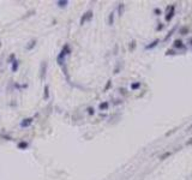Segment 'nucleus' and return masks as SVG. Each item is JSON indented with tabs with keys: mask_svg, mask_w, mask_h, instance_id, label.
<instances>
[{
	"mask_svg": "<svg viewBox=\"0 0 192 180\" xmlns=\"http://www.w3.org/2000/svg\"><path fill=\"white\" fill-rule=\"evenodd\" d=\"M70 53H71V48H70V46H68V44H65V46L62 47L61 52L59 53L58 58H56V61H58V64H59V65H62V62H64V60H65L66 55H68Z\"/></svg>",
	"mask_w": 192,
	"mask_h": 180,
	"instance_id": "1",
	"label": "nucleus"
},
{
	"mask_svg": "<svg viewBox=\"0 0 192 180\" xmlns=\"http://www.w3.org/2000/svg\"><path fill=\"white\" fill-rule=\"evenodd\" d=\"M92 16H94V13H92V11H91V10L86 11V12L82 16V18H80V20H79V24H80V25H83V24H85L86 22H90V20L92 19Z\"/></svg>",
	"mask_w": 192,
	"mask_h": 180,
	"instance_id": "2",
	"label": "nucleus"
},
{
	"mask_svg": "<svg viewBox=\"0 0 192 180\" xmlns=\"http://www.w3.org/2000/svg\"><path fill=\"white\" fill-rule=\"evenodd\" d=\"M46 71H47V62L46 61H42L41 65H40V79L43 80L44 77H46Z\"/></svg>",
	"mask_w": 192,
	"mask_h": 180,
	"instance_id": "3",
	"label": "nucleus"
},
{
	"mask_svg": "<svg viewBox=\"0 0 192 180\" xmlns=\"http://www.w3.org/2000/svg\"><path fill=\"white\" fill-rule=\"evenodd\" d=\"M167 10H168V13H167V16H166V20L167 22H170L172 20V18L174 17V10H175V6L173 5V6H168L167 7Z\"/></svg>",
	"mask_w": 192,
	"mask_h": 180,
	"instance_id": "4",
	"label": "nucleus"
},
{
	"mask_svg": "<svg viewBox=\"0 0 192 180\" xmlns=\"http://www.w3.org/2000/svg\"><path fill=\"white\" fill-rule=\"evenodd\" d=\"M32 121H34L32 118H25L20 121V127H29L32 124Z\"/></svg>",
	"mask_w": 192,
	"mask_h": 180,
	"instance_id": "5",
	"label": "nucleus"
},
{
	"mask_svg": "<svg viewBox=\"0 0 192 180\" xmlns=\"http://www.w3.org/2000/svg\"><path fill=\"white\" fill-rule=\"evenodd\" d=\"M35 46H36V40H30V41L28 42V44L25 46V49H26V50H31Z\"/></svg>",
	"mask_w": 192,
	"mask_h": 180,
	"instance_id": "6",
	"label": "nucleus"
},
{
	"mask_svg": "<svg viewBox=\"0 0 192 180\" xmlns=\"http://www.w3.org/2000/svg\"><path fill=\"white\" fill-rule=\"evenodd\" d=\"M56 4H58V6H59L60 8H62V7H66V6H67L68 1H67V0H59V1H56Z\"/></svg>",
	"mask_w": 192,
	"mask_h": 180,
	"instance_id": "7",
	"label": "nucleus"
},
{
	"mask_svg": "<svg viewBox=\"0 0 192 180\" xmlns=\"http://www.w3.org/2000/svg\"><path fill=\"white\" fill-rule=\"evenodd\" d=\"M18 66H19V62H18V60H14V61L12 62L11 71H12V72H17V70H18Z\"/></svg>",
	"mask_w": 192,
	"mask_h": 180,
	"instance_id": "8",
	"label": "nucleus"
},
{
	"mask_svg": "<svg viewBox=\"0 0 192 180\" xmlns=\"http://www.w3.org/2000/svg\"><path fill=\"white\" fill-rule=\"evenodd\" d=\"M43 91H44V92H43V97H44V100H48V98H49V86H48V85H46Z\"/></svg>",
	"mask_w": 192,
	"mask_h": 180,
	"instance_id": "9",
	"label": "nucleus"
},
{
	"mask_svg": "<svg viewBox=\"0 0 192 180\" xmlns=\"http://www.w3.org/2000/svg\"><path fill=\"white\" fill-rule=\"evenodd\" d=\"M174 47H175V48H182V47H184L182 41H181V40H175V41H174Z\"/></svg>",
	"mask_w": 192,
	"mask_h": 180,
	"instance_id": "10",
	"label": "nucleus"
},
{
	"mask_svg": "<svg viewBox=\"0 0 192 180\" xmlns=\"http://www.w3.org/2000/svg\"><path fill=\"white\" fill-rule=\"evenodd\" d=\"M157 43H158V40H155V41H152L150 44H148V46L145 47V49H151V48L156 47V46H157Z\"/></svg>",
	"mask_w": 192,
	"mask_h": 180,
	"instance_id": "11",
	"label": "nucleus"
},
{
	"mask_svg": "<svg viewBox=\"0 0 192 180\" xmlns=\"http://www.w3.org/2000/svg\"><path fill=\"white\" fill-rule=\"evenodd\" d=\"M108 106H109V103H108V102H102V103H100L98 108H100L101 110H106V109L108 108Z\"/></svg>",
	"mask_w": 192,
	"mask_h": 180,
	"instance_id": "12",
	"label": "nucleus"
},
{
	"mask_svg": "<svg viewBox=\"0 0 192 180\" xmlns=\"http://www.w3.org/2000/svg\"><path fill=\"white\" fill-rule=\"evenodd\" d=\"M124 7H125V5L121 2V4H119V6H118V12H119V16H122V13H124Z\"/></svg>",
	"mask_w": 192,
	"mask_h": 180,
	"instance_id": "13",
	"label": "nucleus"
},
{
	"mask_svg": "<svg viewBox=\"0 0 192 180\" xmlns=\"http://www.w3.org/2000/svg\"><path fill=\"white\" fill-rule=\"evenodd\" d=\"M114 23V12H110L109 13V17H108V24L112 25Z\"/></svg>",
	"mask_w": 192,
	"mask_h": 180,
	"instance_id": "14",
	"label": "nucleus"
},
{
	"mask_svg": "<svg viewBox=\"0 0 192 180\" xmlns=\"http://www.w3.org/2000/svg\"><path fill=\"white\" fill-rule=\"evenodd\" d=\"M28 148V143L26 142H20L18 143V149H26Z\"/></svg>",
	"mask_w": 192,
	"mask_h": 180,
	"instance_id": "15",
	"label": "nucleus"
},
{
	"mask_svg": "<svg viewBox=\"0 0 192 180\" xmlns=\"http://www.w3.org/2000/svg\"><path fill=\"white\" fill-rule=\"evenodd\" d=\"M172 155V152L170 151H167V152H164V154H162L161 156H160V160H166L168 156H170Z\"/></svg>",
	"mask_w": 192,
	"mask_h": 180,
	"instance_id": "16",
	"label": "nucleus"
},
{
	"mask_svg": "<svg viewBox=\"0 0 192 180\" xmlns=\"http://www.w3.org/2000/svg\"><path fill=\"white\" fill-rule=\"evenodd\" d=\"M139 86H140V83H139V82H137V83H132V84H131V89H132V90H137Z\"/></svg>",
	"mask_w": 192,
	"mask_h": 180,
	"instance_id": "17",
	"label": "nucleus"
},
{
	"mask_svg": "<svg viewBox=\"0 0 192 180\" xmlns=\"http://www.w3.org/2000/svg\"><path fill=\"white\" fill-rule=\"evenodd\" d=\"M187 32H188V28H187V26H182V28L180 29V34H181V35H186Z\"/></svg>",
	"mask_w": 192,
	"mask_h": 180,
	"instance_id": "18",
	"label": "nucleus"
},
{
	"mask_svg": "<svg viewBox=\"0 0 192 180\" xmlns=\"http://www.w3.org/2000/svg\"><path fill=\"white\" fill-rule=\"evenodd\" d=\"M14 60H16V55H14V54H11V55L8 56V59H7L8 62H13Z\"/></svg>",
	"mask_w": 192,
	"mask_h": 180,
	"instance_id": "19",
	"label": "nucleus"
},
{
	"mask_svg": "<svg viewBox=\"0 0 192 180\" xmlns=\"http://www.w3.org/2000/svg\"><path fill=\"white\" fill-rule=\"evenodd\" d=\"M134 48H136V41H132V42H131V44H130V49H131V50H133Z\"/></svg>",
	"mask_w": 192,
	"mask_h": 180,
	"instance_id": "20",
	"label": "nucleus"
},
{
	"mask_svg": "<svg viewBox=\"0 0 192 180\" xmlns=\"http://www.w3.org/2000/svg\"><path fill=\"white\" fill-rule=\"evenodd\" d=\"M173 32H174V29H172V30H170V31H169V32H168V35H167V36H166V40H168V38H169V37H170V35H172V34H173Z\"/></svg>",
	"mask_w": 192,
	"mask_h": 180,
	"instance_id": "21",
	"label": "nucleus"
},
{
	"mask_svg": "<svg viewBox=\"0 0 192 180\" xmlns=\"http://www.w3.org/2000/svg\"><path fill=\"white\" fill-rule=\"evenodd\" d=\"M88 113H89L90 115H91V114H94V113H95V112H94V108H91V107H89V108H88Z\"/></svg>",
	"mask_w": 192,
	"mask_h": 180,
	"instance_id": "22",
	"label": "nucleus"
},
{
	"mask_svg": "<svg viewBox=\"0 0 192 180\" xmlns=\"http://www.w3.org/2000/svg\"><path fill=\"white\" fill-rule=\"evenodd\" d=\"M110 83H112V82H110V80H108V83H107V85H106V88H104V91L109 89V86H110Z\"/></svg>",
	"mask_w": 192,
	"mask_h": 180,
	"instance_id": "23",
	"label": "nucleus"
},
{
	"mask_svg": "<svg viewBox=\"0 0 192 180\" xmlns=\"http://www.w3.org/2000/svg\"><path fill=\"white\" fill-rule=\"evenodd\" d=\"M166 54H167V55H169V54H175V52H174V50H170V49H169V50H167V53H166Z\"/></svg>",
	"mask_w": 192,
	"mask_h": 180,
	"instance_id": "24",
	"label": "nucleus"
},
{
	"mask_svg": "<svg viewBox=\"0 0 192 180\" xmlns=\"http://www.w3.org/2000/svg\"><path fill=\"white\" fill-rule=\"evenodd\" d=\"M186 145H192V138H190V139L186 142Z\"/></svg>",
	"mask_w": 192,
	"mask_h": 180,
	"instance_id": "25",
	"label": "nucleus"
},
{
	"mask_svg": "<svg viewBox=\"0 0 192 180\" xmlns=\"http://www.w3.org/2000/svg\"><path fill=\"white\" fill-rule=\"evenodd\" d=\"M155 13H157V14H158V13H161V11H160L158 8H156V10H155Z\"/></svg>",
	"mask_w": 192,
	"mask_h": 180,
	"instance_id": "26",
	"label": "nucleus"
},
{
	"mask_svg": "<svg viewBox=\"0 0 192 180\" xmlns=\"http://www.w3.org/2000/svg\"><path fill=\"white\" fill-rule=\"evenodd\" d=\"M161 29H162V24H160V25L157 26V30H161Z\"/></svg>",
	"mask_w": 192,
	"mask_h": 180,
	"instance_id": "27",
	"label": "nucleus"
},
{
	"mask_svg": "<svg viewBox=\"0 0 192 180\" xmlns=\"http://www.w3.org/2000/svg\"><path fill=\"white\" fill-rule=\"evenodd\" d=\"M191 130H192V124H191V125L188 126V128H187V131H191Z\"/></svg>",
	"mask_w": 192,
	"mask_h": 180,
	"instance_id": "28",
	"label": "nucleus"
}]
</instances>
